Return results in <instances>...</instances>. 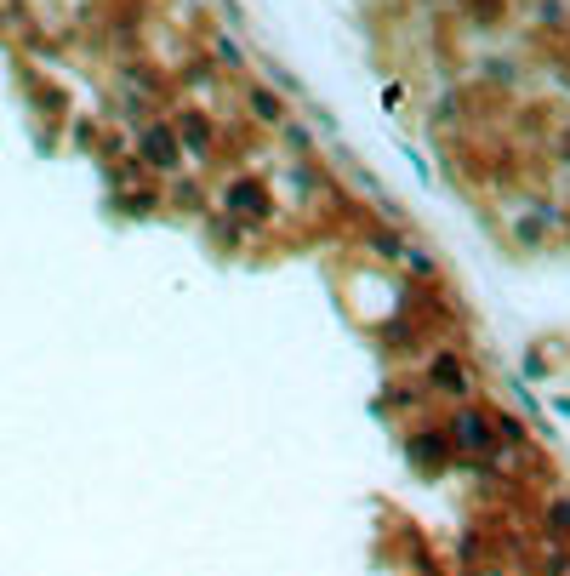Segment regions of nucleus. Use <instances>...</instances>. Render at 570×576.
Returning a JSON list of instances; mask_svg holds the SVG:
<instances>
[{
    "mask_svg": "<svg viewBox=\"0 0 570 576\" xmlns=\"http://www.w3.org/2000/svg\"><path fill=\"white\" fill-rule=\"evenodd\" d=\"M434 383L445 388V394H462V388H468V371H462L451 354H439V360H434Z\"/></svg>",
    "mask_w": 570,
    "mask_h": 576,
    "instance_id": "7ed1b4c3",
    "label": "nucleus"
},
{
    "mask_svg": "<svg viewBox=\"0 0 570 576\" xmlns=\"http://www.w3.org/2000/svg\"><path fill=\"white\" fill-rule=\"evenodd\" d=\"M411 451H417L422 469H439V462H445V440H439V434H417V440H411Z\"/></svg>",
    "mask_w": 570,
    "mask_h": 576,
    "instance_id": "20e7f679",
    "label": "nucleus"
},
{
    "mask_svg": "<svg viewBox=\"0 0 570 576\" xmlns=\"http://www.w3.org/2000/svg\"><path fill=\"white\" fill-rule=\"evenodd\" d=\"M451 434H456V440L473 451V457H490V451H497V434H490V428H485V423H480V417H473V411H456Z\"/></svg>",
    "mask_w": 570,
    "mask_h": 576,
    "instance_id": "f257e3e1",
    "label": "nucleus"
},
{
    "mask_svg": "<svg viewBox=\"0 0 570 576\" xmlns=\"http://www.w3.org/2000/svg\"><path fill=\"white\" fill-rule=\"evenodd\" d=\"M143 154H149V160H154V166H166V171H172V166H177V149H172V132H160V126H149V132H143Z\"/></svg>",
    "mask_w": 570,
    "mask_h": 576,
    "instance_id": "f03ea898",
    "label": "nucleus"
},
{
    "mask_svg": "<svg viewBox=\"0 0 570 576\" xmlns=\"http://www.w3.org/2000/svg\"><path fill=\"white\" fill-rule=\"evenodd\" d=\"M251 103H257V115H263V120H280V103H274V98H268V91H257V98H251Z\"/></svg>",
    "mask_w": 570,
    "mask_h": 576,
    "instance_id": "0eeeda50",
    "label": "nucleus"
},
{
    "mask_svg": "<svg viewBox=\"0 0 570 576\" xmlns=\"http://www.w3.org/2000/svg\"><path fill=\"white\" fill-rule=\"evenodd\" d=\"M234 206H245V211H257V217L268 211V206H263V194H257V189H234Z\"/></svg>",
    "mask_w": 570,
    "mask_h": 576,
    "instance_id": "423d86ee",
    "label": "nucleus"
},
{
    "mask_svg": "<svg viewBox=\"0 0 570 576\" xmlns=\"http://www.w3.org/2000/svg\"><path fill=\"white\" fill-rule=\"evenodd\" d=\"M177 132L189 137V149H200V154L211 149V126H206V120H200V115H183V120H177Z\"/></svg>",
    "mask_w": 570,
    "mask_h": 576,
    "instance_id": "39448f33",
    "label": "nucleus"
}]
</instances>
